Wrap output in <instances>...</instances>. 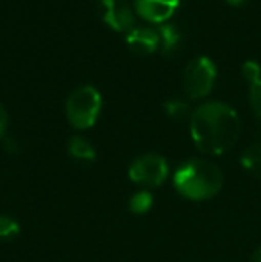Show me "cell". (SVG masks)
I'll use <instances>...</instances> for the list:
<instances>
[{"label":"cell","instance_id":"ba28073f","mask_svg":"<svg viewBox=\"0 0 261 262\" xmlns=\"http://www.w3.org/2000/svg\"><path fill=\"white\" fill-rule=\"evenodd\" d=\"M127 45L132 52L149 55L159 49V36L156 29L149 27H134L126 38Z\"/></svg>","mask_w":261,"mask_h":262},{"label":"cell","instance_id":"e0dca14e","mask_svg":"<svg viewBox=\"0 0 261 262\" xmlns=\"http://www.w3.org/2000/svg\"><path fill=\"white\" fill-rule=\"evenodd\" d=\"M6 130H7V113L4 109V105L0 104V138H4Z\"/></svg>","mask_w":261,"mask_h":262},{"label":"cell","instance_id":"9a60e30c","mask_svg":"<svg viewBox=\"0 0 261 262\" xmlns=\"http://www.w3.org/2000/svg\"><path fill=\"white\" fill-rule=\"evenodd\" d=\"M242 75L249 84H254L261 79V68L256 61H245L242 66Z\"/></svg>","mask_w":261,"mask_h":262},{"label":"cell","instance_id":"6da1fadb","mask_svg":"<svg viewBox=\"0 0 261 262\" xmlns=\"http://www.w3.org/2000/svg\"><path fill=\"white\" fill-rule=\"evenodd\" d=\"M242 125L236 111L224 102H206L197 107L190 121L195 146L208 156H222L236 143Z\"/></svg>","mask_w":261,"mask_h":262},{"label":"cell","instance_id":"52a82bcc","mask_svg":"<svg viewBox=\"0 0 261 262\" xmlns=\"http://www.w3.org/2000/svg\"><path fill=\"white\" fill-rule=\"evenodd\" d=\"M134 7L147 21L165 24L179 7V0H134Z\"/></svg>","mask_w":261,"mask_h":262},{"label":"cell","instance_id":"7a4b0ae2","mask_svg":"<svg viewBox=\"0 0 261 262\" xmlns=\"http://www.w3.org/2000/svg\"><path fill=\"white\" fill-rule=\"evenodd\" d=\"M224 177L216 164L206 159H190L174 175V187L181 196L193 202L209 200L222 189Z\"/></svg>","mask_w":261,"mask_h":262},{"label":"cell","instance_id":"5b68a950","mask_svg":"<svg viewBox=\"0 0 261 262\" xmlns=\"http://www.w3.org/2000/svg\"><path fill=\"white\" fill-rule=\"evenodd\" d=\"M168 177V164L157 154H143L129 166V179L142 187H159Z\"/></svg>","mask_w":261,"mask_h":262},{"label":"cell","instance_id":"d6986e66","mask_svg":"<svg viewBox=\"0 0 261 262\" xmlns=\"http://www.w3.org/2000/svg\"><path fill=\"white\" fill-rule=\"evenodd\" d=\"M227 4H231V6H242V4L245 2V0H226Z\"/></svg>","mask_w":261,"mask_h":262},{"label":"cell","instance_id":"30bf717a","mask_svg":"<svg viewBox=\"0 0 261 262\" xmlns=\"http://www.w3.org/2000/svg\"><path fill=\"white\" fill-rule=\"evenodd\" d=\"M157 36H159V47L165 54H170L175 50V47L179 45V39H181V34H179V29L172 24H161L159 27L156 29Z\"/></svg>","mask_w":261,"mask_h":262},{"label":"cell","instance_id":"4fadbf2b","mask_svg":"<svg viewBox=\"0 0 261 262\" xmlns=\"http://www.w3.org/2000/svg\"><path fill=\"white\" fill-rule=\"evenodd\" d=\"M165 111L170 118L174 120H185V118L192 116V111H190V105L183 100H168L165 104Z\"/></svg>","mask_w":261,"mask_h":262},{"label":"cell","instance_id":"9c48e42d","mask_svg":"<svg viewBox=\"0 0 261 262\" xmlns=\"http://www.w3.org/2000/svg\"><path fill=\"white\" fill-rule=\"evenodd\" d=\"M68 152L70 156L77 161H93L95 159V148L91 146V143L88 139H84L83 136H73L68 141Z\"/></svg>","mask_w":261,"mask_h":262},{"label":"cell","instance_id":"8992f818","mask_svg":"<svg viewBox=\"0 0 261 262\" xmlns=\"http://www.w3.org/2000/svg\"><path fill=\"white\" fill-rule=\"evenodd\" d=\"M102 20L118 32H129L134 29V14L126 0H101Z\"/></svg>","mask_w":261,"mask_h":262},{"label":"cell","instance_id":"8fae6325","mask_svg":"<svg viewBox=\"0 0 261 262\" xmlns=\"http://www.w3.org/2000/svg\"><path fill=\"white\" fill-rule=\"evenodd\" d=\"M242 166L249 173H252L254 177L261 179V143L252 145L251 148L245 150L244 156H242Z\"/></svg>","mask_w":261,"mask_h":262},{"label":"cell","instance_id":"7c38bea8","mask_svg":"<svg viewBox=\"0 0 261 262\" xmlns=\"http://www.w3.org/2000/svg\"><path fill=\"white\" fill-rule=\"evenodd\" d=\"M152 204H154L152 194H150L149 191L142 189V191H138V193H134L131 196L129 209H131L132 214H145L147 210H150Z\"/></svg>","mask_w":261,"mask_h":262},{"label":"cell","instance_id":"ac0fdd59","mask_svg":"<svg viewBox=\"0 0 261 262\" xmlns=\"http://www.w3.org/2000/svg\"><path fill=\"white\" fill-rule=\"evenodd\" d=\"M251 262H261V246L258 250H256V253L252 255V260Z\"/></svg>","mask_w":261,"mask_h":262},{"label":"cell","instance_id":"277c9868","mask_svg":"<svg viewBox=\"0 0 261 262\" xmlns=\"http://www.w3.org/2000/svg\"><path fill=\"white\" fill-rule=\"evenodd\" d=\"M216 66L209 57H195L186 64L183 72V90L190 98H204L215 86Z\"/></svg>","mask_w":261,"mask_h":262},{"label":"cell","instance_id":"3957f363","mask_svg":"<svg viewBox=\"0 0 261 262\" xmlns=\"http://www.w3.org/2000/svg\"><path fill=\"white\" fill-rule=\"evenodd\" d=\"M102 98L97 88L84 84L70 93L66 100V118L73 128H90L95 125L98 114H101Z\"/></svg>","mask_w":261,"mask_h":262},{"label":"cell","instance_id":"2e32d148","mask_svg":"<svg viewBox=\"0 0 261 262\" xmlns=\"http://www.w3.org/2000/svg\"><path fill=\"white\" fill-rule=\"evenodd\" d=\"M249 100H251V107L256 113V116L261 120V79L258 82L251 84L249 88Z\"/></svg>","mask_w":261,"mask_h":262},{"label":"cell","instance_id":"5bb4252c","mask_svg":"<svg viewBox=\"0 0 261 262\" xmlns=\"http://www.w3.org/2000/svg\"><path fill=\"white\" fill-rule=\"evenodd\" d=\"M18 232H20V227L16 221L6 214H0V239H11L18 235Z\"/></svg>","mask_w":261,"mask_h":262}]
</instances>
